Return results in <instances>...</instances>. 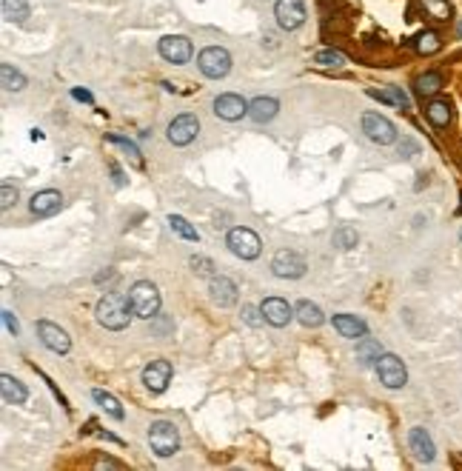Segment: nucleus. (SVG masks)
<instances>
[{
	"mask_svg": "<svg viewBox=\"0 0 462 471\" xmlns=\"http://www.w3.org/2000/svg\"><path fill=\"white\" fill-rule=\"evenodd\" d=\"M129 309H131V303L123 294L109 292L106 297H100V303H98L94 311H98V323L100 326H106L111 331H120V329L129 326Z\"/></svg>",
	"mask_w": 462,
	"mask_h": 471,
	"instance_id": "1",
	"label": "nucleus"
},
{
	"mask_svg": "<svg viewBox=\"0 0 462 471\" xmlns=\"http://www.w3.org/2000/svg\"><path fill=\"white\" fill-rule=\"evenodd\" d=\"M129 303H131V314H138L140 320H154L160 311V292L154 283L138 280L129 289Z\"/></svg>",
	"mask_w": 462,
	"mask_h": 471,
	"instance_id": "2",
	"label": "nucleus"
},
{
	"mask_svg": "<svg viewBox=\"0 0 462 471\" xmlns=\"http://www.w3.org/2000/svg\"><path fill=\"white\" fill-rule=\"evenodd\" d=\"M148 443H151V451L157 457H171L180 448L177 426L168 423V420H154L151 428H148Z\"/></svg>",
	"mask_w": 462,
	"mask_h": 471,
	"instance_id": "3",
	"label": "nucleus"
},
{
	"mask_svg": "<svg viewBox=\"0 0 462 471\" xmlns=\"http://www.w3.org/2000/svg\"><path fill=\"white\" fill-rule=\"evenodd\" d=\"M226 246L231 249V254H237L240 260H254V257H260L263 243H260V237L252 229H243V226H240V229L228 232Z\"/></svg>",
	"mask_w": 462,
	"mask_h": 471,
	"instance_id": "4",
	"label": "nucleus"
},
{
	"mask_svg": "<svg viewBox=\"0 0 462 471\" xmlns=\"http://www.w3.org/2000/svg\"><path fill=\"white\" fill-rule=\"evenodd\" d=\"M377 374H380V383L385 388H402L408 383V371H406V363L399 360L397 354H382L377 360Z\"/></svg>",
	"mask_w": 462,
	"mask_h": 471,
	"instance_id": "5",
	"label": "nucleus"
},
{
	"mask_svg": "<svg viewBox=\"0 0 462 471\" xmlns=\"http://www.w3.org/2000/svg\"><path fill=\"white\" fill-rule=\"evenodd\" d=\"M197 66H200V72L206 74V78L220 80V78H226L228 69H231V54L226 49H220V46H208V49L200 52Z\"/></svg>",
	"mask_w": 462,
	"mask_h": 471,
	"instance_id": "6",
	"label": "nucleus"
},
{
	"mask_svg": "<svg viewBox=\"0 0 462 471\" xmlns=\"http://www.w3.org/2000/svg\"><path fill=\"white\" fill-rule=\"evenodd\" d=\"M305 269H308L305 266V257L297 254V252H292V249H280L274 254V260H272V272L277 277H283V280H297V277L305 274Z\"/></svg>",
	"mask_w": 462,
	"mask_h": 471,
	"instance_id": "7",
	"label": "nucleus"
},
{
	"mask_svg": "<svg viewBox=\"0 0 462 471\" xmlns=\"http://www.w3.org/2000/svg\"><path fill=\"white\" fill-rule=\"evenodd\" d=\"M362 131L368 135V140H374V143H380V146H388V143H394V138H397L394 123H391L388 118L377 115V111H365V115H362Z\"/></svg>",
	"mask_w": 462,
	"mask_h": 471,
	"instance_id": "8",
	"label": "nucleus"
},
{
	"mask_svg": "<svg viewBox=\"0 0 462 471\" xmlns=\"http://www.w3.org/2000/svg\"><path fill=\"white\" fill-rule=\"evenodd\" d=\"M274 14H277L280 29H285V32L300 29L305 23V6H302V0H277Z\"/></svg>",
	"mask_w": 462,
	"mask_h": 471,
	"instance_id": "9",
	"label": "nucleus"
},
{
	"mask_svg": "<svg viewBox=\"0 0 462 471\" xmlns=\"http://www.w3.org/2000/svg\"><path fill=\"white\" fill-rule=\"evenodd\" d=\"M197 131H200V123L195 115H177L168 123V140L175 146H186L197 138Z\"/></svg>",
	"mask_w": 462,
	"mask_h": 471,
	"instance_id": "10",
	"label": "nucleus"
},
{
	"mask_svg": "<svg viewBox=\"0 0 462 471\" xmlns=\"http://www.w3.org/2000/svg\"><path fill=\"white\" fill-rule=\"evenodd\" d=\"M160 54L168 61V63H188V58H191V41L188 37H183V34H168V37H163L160 41Z\"/></svg>",
	"mask_w": 462,
	"mask_h": 471,
	"instance_id": "11",
	"label": "nucleus"
},
{
	"mask_svg": "<svg viewBox=\"0 0 462 471\" xmlns=\"http://www.w3.org/2000/svg\"><path fill=\"white\" fill-rule=\"evenodd\" d=\"M37 334H41V340L46 349H52L54 354H66L72 349V340H69V334L60 329V326H54L49 323V320H41L37 323Z\"/></svg>",
	"mask_w": 462,
	"mask_h": 471,
	"instance_id": "12",
	"label": "nucleus"
},
{
	"mask_svg": "<svg viewBox=\"0 0 462 471\" xmlns=\"http://www.w3.org/2000/svg\"><path fill=\"white\" fill-rule=\"evenodd\" d=\"M168 380H171V363H168V360H151V363L143 369V383H146V388L154 391V394L166 391Z\"/></svg>",
	"mask_w": 462,
	"mask_h": 471,
	"instance_id": "13",
	"label": "nucleus"
},
{
	"mask_svg": "<svg viewBox=\"0 0 462 471\" xmlns=\"http://www.w3.org/2000/svg\"><path fill=\"white\" fill-rule=\"evenodd\" d=\"M208 294H211V303L220 306V309H228V306L237 303V286H234V280H228L223 274L220 277H211Z\"/></svg>",
	"mask_w": 462,
	"mask_h": 471,
	"instance_id": "14",
	"label": "nucleus"
},
{
	"mask_svg": "<svg viewBox=\"0 0 462 471\" xmlns=\"http://www.w3.org/2000/svg\"><path fill=\"white\" fill-rule=\"evenodd\" d=\"M214 115L223 120H240L243 115H248V103L240 94H220L214 98Z\"/></svg>",
	"mask_w": 462,
	"mask_h": 471,
	"instance_id": "15",
	"label": "nucleus"
},
{
	"mask_svg": "<svg viewBox=\"0 0 462 471\" xmlns=\"http://www.w3.org/2000/svg\"><path fill=\"white\" fill-rule=\"evenodd\" d=\"M60 206H63V197L60 192H54V188H46V192H37L29 203V209L34 217H49L54 212H60Z\"/></svg>",
	"mask_w": 462,
	"mask_h": 471,
	"instance_id": "16",
	"label": "nucleus"
},
{
	"mask_svg": "<svg viewBox=\"0 0 462 471\" xmlns=\"http://www.w3.org/2000/svg\"><path fill=\"white\" fill-rule=\"evenodd\" d=\"M263 314H265V323H272V326H277V329H283V326H288V320H292V309H288V303L283 297H265L263 300Z\"/></svg>",
	"mask_w": 462,
	"mask_h": 471,
	"instance_id": "17",
	"label": "nucleus"
},
{
	"mask_svg": "<svg viewBox=\"0 0 462 471\" xmlns=\"http://www.w3.org/2000/svg\"><path fill=\"white\" fill-rule=\"evenodd\" d=\"M408 446H411V451L417 454V460H422V463H431V460H434V454H437L431 435H428L426 428H419V426L408 431Z\"/></svg>",
	"mask_w": 462,
	"mask_h": 471,
	"instance_id": "18",
	"label": "nucleus"
},
{
	"mask_svg": "<svg viewBox=\"0 0 462 471\" xmlns=\"http://www.w3.org/2000/svg\"><path fill=\"white\" fill-rule=\"evenodd\" d=\"M334 329L342 337H349V340H360V337H365V323L354 314H334Z\"/></svg>",
	"mask_w": 462,
	"mask_h": 471,
	"instance_id": "19",
	"label": "nucleus"
},
{
	"mask_svg": "<svg viewBox=\"0 0 462 471\" xmlns=\"http://www.w3.org/2000/svg\"><path fill=\"white\" fill-rule=\"evenodd\" d=\"M0 391H3V400H6V403H14V406L26 403V397H29L26 386H23L21 380H14L12 374H3V377H0Z\"/></svg>",
	"mask_w": 462,
	"mask_h": 471,
	"instance_id": "20",
	"label": "nucleus"
},
{
	"mask_svg": "<svg viewBox=\"0 0 462 471\" xmlns=\"http://www.w3.org/2000/svg\"><path fill=\"white\" fill-rule=\"evenodd\" d=\"M280 111V103L274 98H257L248 103V118L257 120V123H265V120H272L274 115Z\"/></svg>",
	"mask_w": 462,
	"mask_h": 471,
	"instance_id": "21",
	"label": "nucleus"
},
{
	"mask_svg": "<svg viewBox=\"0 0 462 471\" xmlns=\"http://www.w3.org/2000/svg\"><path fill=\"white\" fill-rule=\"evenodd\" d=\"M297 320H300V323L302 326H308V329H317L320 323H322V309L317 306V303H311V300H300V303H297Z\"/></svg>",
	"mask_w": 462,
	"mask_h": 471,
	"instance_id": "22",
	"label": "nucleus"
},
{
	"mask_svg": "<svg viewBox=\"0 0 462 471\" xmlns=\"http://www.w3.org/2000/svg\"><path fill=\"white\" fill-rule=\"evenodd\" d=\"M380 357H382L380 343L371 340V337H360V343H357V360H360V366H377Z\"/></svg>",
	"mask_w": 462,
	"mask_h": 471,
	"instance_id": "23",
	"label": "nucleus"
},
{
	"mask_svg": "<svg viewBox=\"0 0 462 471\" xmlns=\"http://www.w3.org/2000/svg\"><path fill=\"white\" fill-rule=\"evenodd\" d=\"M442 89V74L439 72H426L414 80V91L419 98H434V94Z\"/></svg>",
	"mask_w": 462,
	"mask_h": 471,
	"instance_id": "24",
	"label": "nucleus"
},
{
	"mask_svg": "<svg viewBox=\"0 0 462 471\" xmlns=\"http://www.w3.org/2000/svg\"><path fill=\"white\" fill-rule=\"evenodd\" d=\"M426 118H428L437 129L448 126V123H451V103H448V100H431V103L426 106Z\"/></svg>",
	"mask_w": 462,
	"mask_h": 471,
	"instance_id": "25",
	"label": "nucleus"
},
{
	"mask_svg": "<svg viewBox=\"0 0 462 471\" xmlns=\"http://www.w3.org/2000/svg\"><path fill=\"white\" fill-rule=\"evenodd\" d=\"M368 94H371V98H377V100H382V103H391V106H399V109H408V98H406V91H399L397 86H385L382 91L371 89Z\"/></svg>",
	"mask_w": 462,
	"mask_h": 471,
	"instance_id": "26",
	"label": "nucleus"
},
{
	"mask_svg": "<svg viewBox=\"0 0 462 471\" xmlns=\"http://www.w3.org/2000/svg\"><path fill=\"white\" fill-rule=\"evenodd\" d=\"M0 80H3V89L6 91H21V89H26V78L12 63L0 66Z\"/></svg>",
	"mask_w": 462,
	"mask_h": 471,
	"instance_id": "27",
	"label": "nucleus"
},
{
	"mask_svg": "<svg viewBox=\"0 0 462 471\" xmlns=\"http://www.w3.org/2000/svg\"><path fill=\"white\" fill-rule=\"evenodd\" d=\"M91 397L98 400V403H100V408H103L106 414H111L114 420H123V408H120V403L114 400L109 391H103V388H94V391H91Z\"/></svg>",
	"mask_w": 462,
	"mask_h": 471,
	"instance_id": "28",
	"label": "nucleus"
},
{
	"mask_svg": "<svg viewBox=\"0 0 462 471\" xmlns=\"http://www.w3.org/2000/svg\"><path fill=\"white\" fill-rule=\"evenodd\" d=\"M414 46H417V52H419V54H434V52H439L442 41H439V34H437V32L426 29V32H419V34H417Z\"/></svg>",
	"mask_w": 462,
	"mask_h": 471,
	"instance_id": "29",
	"label": "nucleus"
},
{
	"mask_svg": "<svg viewBox=\"0 0 462 471\" xmlns=\"http://www.w3.org/2000/svg\"><path fill=\"white\" fill-rule=\"evenodd\" d=\"M3 14H6V21L23 23L29 17V3L26 0H3Z\"/></svg>",
	"mask_w": 462,
	"mask_h": 471,
	"instance_id": "30",
	"label": "nucleus"
},
{
	"mask_svg": "<svg viewBox=\"0 0 462 471\" xmlns=\"http://www.w3.org/2000/svg\"><path fill=\"white\" fill-rule=\"evenodd\" d=\"M422 9H426L428 17H434V21H448L451 17V3L448 0H419Z\"/></svg>",
	"mask_w": 462,
	"mask_h": 471,
	"instance_id": "31",
	"label": "nucleus"
},
{
	"mask_svg": "<svg viewBox=\"0 0 462 471\" xmlns=\"http://www.w3.org/2000/svg\"><path fill=\"white\" fill-rule=\"evenodd\" d=\"M168 226H171V232L175 234H180V237H186V240H197V229L191 226L186 217H180V215H168Z\"/></svg>",
	"mask_w": 462,
	"mask_h": 471,
	"instance_id": "32",
	"label": "nucleus"
},
{
	"mask_svg": "<svg viewBox=\"0 0 462 471\" xmlns=\"http://www.w3.org/2000/svg\"><path fill=\"white\" fill-rule=\"evenodd\" d=\"M314 63L329 66V69H340V66H345V58L340 52H334V49H322V52L314 54Z\"/></svg>",
	"mask_w": 462,
	"mask_h": 471,
	"instance_id": "33",
	"label": "nucleus"
},
{
	"mask_svg": "<svg viewBox=\"0 0 462 471\" xmlns=\"http://www.w3.org/2000/svg\"><path fill=\"white\" fill-rule=\"evenodd\" d=\"M334 246H340V249L357 246V232H351V229H337L334 232Z\"/></svg>",
	"mask_w": 462,
	"mask_h": 471,
	"instance_id": "34",
	"label": "nucleus"
},
{
	"mask_svg": "<svg viewBox=\"0 0 462 471\" xmlns=\"http://www.w3.org/2000/svg\"><path fill=\"white\" fill-rule=\"evenodd\" d=\"M243 320H245L248 326H260V323H265V314H263V309L245 306V309H243Z\"/></svg>",
	"mask_w": 462,
	"mask_h": 471,
	"instance_id": "35",
	"label": "nucleus"
},
{
	"mask_svg": "<svg viewBox=\"0 0 462 471\" xmlns=\"http://www.w3.org/2000/svg\"><path fill=\"white\" fill-rule=\"evenodd\" d=\"M14 200H17V188L12 183H3V188H0V206H3V209H12Z\"/></svg>",
	"mask_w": 462,
	"mask_h": 471,
	"instance_id": "36",
	"label": "nucleus"
},
{
	"mask_svg": "<svg viewBox=\"0 0 462 471\" xmlns=\"http://www.w3.org/2000/svg\"><path fill=\"white\" fill-rule=\"evenodd\" d=\"M109 140H111V143H118V146H123L126 152L131 155V160L138 163V166H143V157H140V152H138V146H134V143H129V140H123V138H109Z\"/></svg>",
	"mask_w": 462,
	"mask_h": 471,
	"instance_id": "37",
	"label": "nucleus"
},
{
	"mask_svg": "<svg viewBox=\"0 0 462 471\" xmlns=\"http://www.w3.org/2000/svg\"><path fill=\"white\" fill-rule=\"evenodd\" d=\"M191 269H195L197 274H211L214 272V263H211L208 257H191Z\"/></svg>",
	"mask_w": 462,
	"mask_h": 471,
	"instance_id": "38",
	"label": "nucleus"
},
{
	"mask_svg": "<svg viewBox=\"0 0 462 471\" xmlns=\"http://www.w3.org/2000/svg\"><path fill=\"white\" fill-rule=\"evenodd\" d=\"M3 323H6L9 334H17V331H21V326H17V320H14V314H12L9 309H3Z\"/></svg>",
	"mask_w": 462,
	"mask_h": 471,
	"instance_id": "39",
	"label": "nucleus"
},
{
	"mask_svg": "<svg viewBox=\"0 0 462 471\" xmlns=\"http://www.w3.org/2000/svg\"><path fill=\"white\" fill-rule=\"evenodd\" d=\"M399 152H406L402 157H414V152H417V143H414V140H402V143H399Z\"/></svg>",
	"mask_w": 462,
	"mask_h": 471,
	"instance_id": "40",
	"label": "nucleus"
},
{
	"mask_svg": "<svg viewBox=\"0 0 462 471\" xmlns=\"http://www.w3.org/2000/svg\"><path fill=\"white\" fill-rule=\"evenodd\" d=\"M72 98L74 100H83V103H91V94L86 89H72Z\"/></svg>",
	"mask_w": 462,
	"mask_h": 471,
	"instance_id": "41",
	"label": "nucleus"
},
{
	"mask_svg": "<svg viewBox=\"0 0 462 471\" xmlns=\"http://www.w3.org/2000/svg\"><path fill=\"white\" fill-rule=\"evenodd\" d=\"M111 175H114V183H118V186H123L126 180H123V172H120V166H114L111 163Z\"/></svg>",
	"mask_w": 462,
	"mask_h": 471,
	"instance_id": "42",
	"label": "nucleus"
},
{
	"mask_svg": "<svg viewBox=\"0 0 462 471\" xmlns=\"http://www.w3.org/2000/svg\"><path fill=\"white\" fill-rule=\"evenodd\" d=\"M98 468H120V463H114V460H98Z\"/></svg>",
	"mask_w": 462,
	"mask_h": 471,
	"instance_id": "43",
	"label": "nucleus"
},
{
	"mask_svg": "<svg viewBox=\"0 0 462 471\" xmlns=\"http://www.w3.org/2000/svg\"><path fill=\"white\" fill-rule=\"evenodd\" d=\"M456 34H459V37H462V21H459V26H456Z\"/></svg>",
	"mask_w": 462,
	"mask_h": 471,
	"instance_id": "44",
	"label": "nucleus"
},
{
	"mask_svg": "<svg viewBox=\"0 0 462 471\" xmlns=\"http://www.w3.org/2000/svg\"><path fill=\"white\" fill-rule=\"evenodd\" d=\"M459 240H462V229H459Z\"/></svg>",
	"mask_w": 462,
	"mask_h": 471,
	"instance_id": "45",
	"label": "nucleus"
},
{
	"mask_svg": "<svg viewBox=\"0 0 462 471\" xmlns=\"http://www.w3.org/2000/svg\"><path fill=\"white\" fill-rule=\"evenodd\" d=\"M459 215H462V206H459Z\"/></svg>",
	"mask_w": 462,
	"mask_h": 471,
	"instance_id": "46",
	"label": "nucleus"
}]
</instances>
